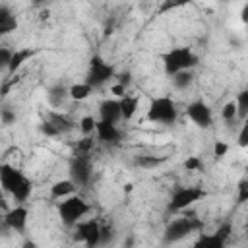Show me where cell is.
Masks as SVG:
<instances>
[{
	"label": "cell",
	"mask_w": 248,
	"mask_h": 248,
	"mask_svg": "<svg viewBox=\"0 0 248 248\" xmlns=\"http://www.w3.org/2000/svg\"><path fill=\"white\" fill-rule=\"evenodd\" d=\"M238 145H240V147H246V145H248V126H246V124L242 126V130H240V134H238Z\"/></svg>",
	"instance_id": "cell-37"
},
{
	"label": "cell",
	"mask_w": 248,
	"mask_h": 248,
	"mask_svg": "<svg viewBox=\"0 0 248 248\" xmlns=\"http://www.w3.org/2000/svg\"><path fill=\"white\" fill-rule=\"evenodd\" d=\"M202 198H205V192L202 188H196V186H182V188H176L170 196V202H169V209L172 211H182L186 207H190L192 203L200 202Z\"/></svg>",
	"instance_id": "cell-7"
},
{
	"label": "cell",
	"mask_w": 248,
	"mask_h": 248,
	"mask_svg": "<svg viewBox=\"0 0 248 248\" xmlns=\"http://www.w3.org/2000/svg\"><path fill=\"white\" fill-rule=\"evenodd\" d=\"M203 225L200 219L196 217H178L174 221L169 223V227L165 229V242H176L186 238L188 234H192L194 231H200Z\"/></svg>",
	"instance_id": "cell-5"
},
{
	"label": "cell",
	"mask_w": 248,
	"mask_h": 248,
	"mask_svg": "<svg viewBox=\"0 0 248 248\" xmlns=\"http://www.w3.org/2000/svg\"><path fill=\"white\" fill-rule=\"evenodd\" d=\"M0 120H2V124L10 126V124L16 122V114H14L10 108H2V110H0Z\"/></svg>",
	"instance_id": "cell-33"
},
{
	"label": "cell",
	"mask_w": 248,
	"mask_h": 248,
	"mask_svg": "<svg viewBox=\"0 0 248 248\" xmlns=\"http://www.w3.org/2000/svg\"><path fill=\"white\" fill-rule=\"evenodd\" d=\"M186 116L200 128H209L211 122H213V116H211V108L203 103V101H194L186 107Z\"/></svg>",
	"instance_id": "cell-9"
},
{
	"label": "cell",
	"mask_w": 248,
	"mask_h": 248,
	"mask_svg": "<svg viewBox=\"0 0 248 248\" xmlns=\"http://www.w3.org/2000/svg\"><path fill=\"white\" fill-rule=\"evenodd\" d=\"M27 215H29V211H27L23 205H16L14 209L6 211V215H4V225H6L8 229H12V231H23L25 225H27Z\"/></svg>",
	"instance_id": "cell-11"
},
{
	"label": "cell",
	"mask_w": 248,
	"mask_h": 248,
	"mask_svg": "<svg viewBox=\"0 0 248 248\" xmlns=\"http://www.w3.org/2000/svg\"><path fill=\"white\" fill-rule=\"evenodd\" d=\"M196 64H198V56L188 46H176L163 54V66L169 76L182 70H192Z\"/></svg>",
	"instance_id": "cell-2"
},
{
	"label": "cell",
	"mask_w": 248,
	"mask_h": 248,
	"mask_svg": "<svg viewBox=\"0 0 248 248\" xmlns=\"http://www.w3.org/2000/svg\"><path fill=\"white\" fill-rule=\"evenodd\" d=\"M91 149H93V140L89 136H85L83 140L78 141L76 145V151L74 153H81V155H91Z\"/></svg>",
	"instance_id": "cell-26"
},
{
	"label": "cell",
	"mask_w": 248,
	"mask_h": 248,
	"mask_svg": "<svg viewBox=\"0 0 248 248\" xmlns=\"http://www.w3.org/2000/svg\"><path fill=\"white\" fill-rule=\"evenodd\" d=\"M76 188H78V186L74 184L72 178H70V180H58V182H54V184L50 186V198H52V200H62V198L74 194Z\"/></svg>",
	"instance_id": "cell-16"
},
{
	"label": "cell",
	"mask_w": 248,
	"mask_h": 248,
	"mask_svg": "<svg viewBox=\"0 0 248 248\" xmlns=\"http://www.w3.org/2000/svg\"><path fill=\"white\" fill-rule=\"evenodd\" d=\"M234 105H236V118L244 120L246 114H248V91H240Z\"/></svg>",
	"instance_id": "cell-24"
},
{
	"label": "cell",
	"mask_w": 248,
	"mask_h": 248,
	"mask_svg": "<svg viewBox=\"0 0 248 248\" xmlns=\"http://www.w3.org/2000/svg\"><path fill=\"white\" fill-rule=\"evenodd\" d=\"M10 58H12V50L6 48V46H0V70H8V64H10Z\"/></svg>",
	"instance_id": "cell-32"
},
{
	"label": "cell",
	"mask_w": 248,
	"mask_h": 248,
	"mask_svg": "<svg viewBox=\"0 0 248 248\" xmlns=\"http://www.w3.org/2000/svg\"><path fill=\"white\" fill-rule=\"evenodd\" d=\"M167 161V157H155V155H138L134 157V165L141 167V169H155L159 165H163Z\"/></svg>",
	"instance_id": "cell-20"
},
{
	"label": "cell",
	"mask_w": 248,
	"mask_h": 248,
	"mask_svg": "<svg viewBox=\"0 0 248 248\" xmlns=\"http://www.w3.org/2000/svg\"><path fill=\"white\" fill-rule=\"evenodd\" d=\"M0 186L8 194H12L14 200L19 202V203H23L29 198L31 188H33L31 180L21 170H17L16 167H12L8 163H2L0 165Z\"/></svg>",
	"instance_id": "cell-1"
},
{
	"label": "cell",
	"mask_w": 248,
	"mask_h": 248,
	"mask_svg": "<svg viewBox=\"0 0 248 248\" xmlns=\"http://www.w3.org/2000/svg\"><path fill=\"white\" fill-rule=\"evenodd\" d=\"M176 118H178V110H176V105L170 97L161 95V97L151 99L149 108H147V120L149 122H159L165 126H170L176 122Z\"/></svg>",
	"instance_id": "cell-3"
},
{
	"label": "cell",
	"mask_w": 248,
	"mask_h": 248,
	"mask_svg": "<svg viewBox=\"0 0 248 248\" xmlns=\"http://www.w3.org/2000/svg\"><path fill=\"white\" fill-rule=\"evenodd\" d=\"M78 238H81L85 242V246L93 248L101 242V225L95 219H87V221H78Z\"/></svg>",
	"instance_id": "cell-10"
},
{
	"label": "cell",
	"mask_w": 248,
	"mask_h": 248,
	"mask_svg": "<svg viewBox=\"0 0 248 248\" xmlns=\"http://www.w3.org/2000/svg\"><path fill=\"white\" fill-rule=\"evenodd\" d=\"M95 118L93 116H83L81 120H79V130L85 134V136H89V134H93L95 132Z\"/></svg>",
	"instance_id": "cell-28"
},
{
	"label": "cell",
	"mask_w": 248,
	"mask_h": 248,
	"mask_svg": "<svg viewBox=\"0 0 248 248\" xmlns=\"http://www.w3.org/2000/svg\"><path fill=\"white\" fill-rule=\"evenodd\" d=\"M248 202V180L246 178H242L240 182H238V196H236V203L240 205V203H246Z\"/></svg>",
	"instance_id": "cell-29"
},
{
	"label": "cell",
	"mask_w": 248,
	"mask_h": 248,
	"mask_svg": "<svg viewBox=\"0 0 248 248\" xmlns=\"http://www.w3.org/2000/svg\"><path fill=\"white\" fill-rule=\"evenodd\" d=\"M246 14H248V6L244 4V6H242V12H240V17H242V21H246Z\"/></svg>",
	"instance_id": "cell-40"
},
{
	"label": "cell",
	"mask_w": 248,
	"mask_h": 248,
	"mask_svg": "<svg viewBox=\"0 0 248 248\" xmlns=\"http://www.w3.org/2000/svg\"><path fill=\"white\" fill-rule=\"evenodd\" d=\"M223 2H227V0H223Z\"/></svg>",
	"instance_id": "cell-42"
},
{
	"label": "cell",
	"mask_w": 248,
	"mask_h": 248,
	"mask_svg": "<svg viewBox=\"0 0 248 248\" xmlns=\"http://www.w3.org/2000/svg\"><path fill=\"white\" fill-rule=\"evenodd\" d=\"M87 211H89V203L79 196L70 194L68 198H62V202L58 203V215L66 225H76Z\"/></svg>",
	"instance_id": "cell-4"
},
{
	"label": "cell",
	"mask_w": 248,
	"mask_h": 248,
	"mask_svg": "<svg viewBox=\"0 0 248 248\" xmlns=\"http://www.w3.org/2000/svg\"><path fill=\"white\" fill-rule=\"evenodd\" d=\"M196 246H207V248H223L225 246V242L213 232V234H203V236H200V240L196 242Z\"/></svg>",
	"instance_id": "cell-25"
},
{
	"label": "cell",
	"mask_w": 248,
	"mask_h": 248,
	"mask_svg": "<svg viewBox=\"0 0 248 248\" xmlns=\"http://www.w3.org/2000/svg\"><path fill=\"white\" fill-rule=\"evenodd\" d=\"M170 78H172L174 87H178V89H186V87L192 83V79H194L192 70H182V72H176V74H172Z\"/></svg>",
	"instance_id": "cell-23"
},
{
	"label": "cell",
	"mask_w": 248,
	"mask_h": 248,
	"mask_svg": "<svg viewBox=\"0 0 248 248\" xmlns=\"http://www.w3.org/2000/svg\"><path fill=\"white\" fill-rule=\"evenodd\" d=\"M70 176H72L76 186L87 184L91 178V157L81 155V153H74V157L70 161Z\"/></svg>",
	"instance_id": "cell-8"
},
{
	"label": "cell",
	"mask_w": 248,
	"mask_h": 248,
	"mask_svg": "<svg viewBox=\"0 0 248 248\" xmlns=\"http://www.w3.org/2000/svg\"><path fill=\"white\" fill-rule=\"evenodd\" d=\"M118 83L120 85H124V87H128V83H130V74L126 72V74H122L120 78H118Z\"/></svg>",
	"instance_id": "cell-39"
},
{
	"label": "cell",
	"mask_w": 248,
	"mask_h": 248,
	"mask_svg": "<svg viewBox=\"0 0 248 248\" xmlns=\"http://www.w3.org/2000/svg\"><path fill=\"white\" fill-rule=\"evenodd\" d=\"M188 4H192V0H161V4L157 8V16H165V14L172 12V10L184 8Z\"/></svg>",
	"instance_id": "cell-22"
},
{
	"label": "cell",
	"mask_w": 248,
	"mask_h": 248,
	"mask_svg": "<svg viewBox=\"0 0 248 248\" xmlns=\"http://www.w3.org/2000/svg\"><path fill=\"white\" fill-rule=\"evenodd\" d=\"M231 231H232V229H231V225H229V223H223V225H221V227L215 231V234H217V236H219V238H221V240L227 244V238H229Z\"/></svg>",
	"instance_id": "cell-34"
},
{
	"label": "cell",
	"mask_w": 248,
	"mask_h": 248,
	"mask_svg": "<svg viewBox=\"0 0 248 248\" xmlns=\"http://www.w3.org/2000/svg\"><path fill=\"white\" fill-rule=\"evenodd\" d=\"M41 132H43V134H46V136H60V132H58V130H56L48 120H45V122L41 124Z\"/></svg>",
	"instance_id": "cell-35"
},
{
	"label": "cell",
	"mask_w": 248,
	"mask_h": 248,
	"mask_svg": "<svg viewBox=\"0 0 248 248\" xmlns=\"http://www.w3.org/2000/svg\"><path fill=\"white\" fill-rule=\"evenodd\" d=\"M16 29H17V17L6 6H0V37L12 33Z\"/></svg>",
	"instance_id": "cell-15"
},
{
	"label": "cell",
	"mask_w": 248,
	"mask_h": 248,
	"mask_svg": "<svg viewBox=\"0 0 248 248\" xmlns=\"http://www.w3.org/2000/svg\"><path fill=\"white\" fill-rule=\"evenodd\" d=\"M45 2H46V0H33V4H35V6H39V4H45Z\"/></svg>",
	"instance_id": "cell-41"
},
{
	"label": "cell",
	"mask_w": 248,
	"mask_h": 248,
	"mask_svg": "<svg viewBox=\"0 0 248 248\" xmlns=\"http://www.w3.org/2000/svg\"><path fill=\"white\" fill-rule=\"evenodd\" d=\"M227 151H229V145H227L225 141L217 140L215 145H213V155H215V159H223V157L227 155Z\"/></svg>",
	"instance_id": "cell-31"
},
{
	"label": "cell",
	"mask_w": 248,
	"mask_h": 248,
	"mask_svg": "<svg viewBox=\"0 0 248 248\" xmlns=\"http://www.w3.org/2000/svg\"><path fill=\"white\" fill-rule=\"evenodd\" d=\"M118 103H120V114H122V118H124V120H130V118L136 114L140 101H138V97L124 93V95L118 99Z\"/></svg>",
	"instance_id": "cell-17"
},
{
	"label": "cell",
	"mask_w": 248,
	"mask_h": 248,
	"mask_svg": "<svg viewBox=\"0 0 248 248\" xmlns=\"http://www.w3.org/2000/svg\"><path fill=\"white\" fill-rule=\"evenodd\" d=\"M35 54V50H31V48H19V50H14L12 52V58H10V64H8V72H10V76H14L31 56Z\"/></svg>",
	"instance_id": "cell-14"
},
{
	"label": "cell",
	"mask_w": 248,
	"mask_h": 248,
	"mask_svg": "<svg viewBox=\"0 0 248 248\" xmlns=\"http://www.w3.org/2000/svg\"><path fill=\"white\" fill-rule=\"evenodd\" d=\"M114 76V68L108 64V62H105L99 54H95V56H91V60H89V70H87V78H85V81L95 89V87H101L105 81H108L110 78Z\"/></svg>",
	"instance_id": "cell-6"
},
{
	"label": "cell",
	"mask_w": 248,
	"mask_h": 248,
	"mask_svg": "<svg viewBox=\"0 0 248 248\" xmlns=\"http://www.w3.org/2000/svg\"><path fill=\"white\" fill-rule=\"evenodd\" d=\"M110 93H114L116 97H122V95L126 93V87H124V85H120V83H114V85L110 87Z\"/></svg>",
	"instance_id": "cell-38"
},
{
	"label": "cell",
	"mask_w": 248,
	"mask_h": 248,
	"mask_svg": "<svg viewBox=\"0 0 248 248\" xmlns=\"http://www.w3.org/2000/svg\"><path fill=\"white\" fill-rule=\"evenodd\" d=\"M91 93H93V87H91L87 81L74 83V85L68 87V97L74 99V101H83V99H87Z\"/></svg>",
	"instance_id": "cell-18"
},
{
	"label": "cell",
	"mask_w": 248,
	"mask_h": 248,
	"mask_svg": "<svg viewBox=\"0 0 248 248\" xmlns=\"http://www.w3.org/2000/svg\"><path fill=\"white\" fill-rule=\"evenodd\" d=\"M221 116H223L225 122H232V120L236 118V105H234V101H229V103L223 107Z\"/></svg>",
	"instance_id": "cell-27"
},
{
	"label": "cell",
	"mask_w": 248,
	"mask_h": 248,
	"mask_svg": "<svg viewBox=\"0 0 248 248\" xmlns=\"http://www.w3.org/2000/svg\"><path fill=\"white\" fill-rule=\"evenodd\" d=\"M99 116H101V120H105V122L116 124V122L122 118V114H120V103H118L116 99H107V101H103V103L99 105Z\"/></svg>",
	"instance_id": "cell-13"
},
{
	"label": "cell",
	"mask_w": 248,
	"mask_h": 248,
	"mask_svg": "<svg viewBox=\"0 0 248 248\" xmlns=\"http://www.w3.org/2000/svg\"><path fill=\"white\" fill-rule=\"evenodd\" d=\"M95 134L105 143H116L120 140V130L116 128V124L105 122V120H97L95 122Z\"/></svg>",
	"instance_id": "cell-12"
},
{
	"label": "cell",
	"mask_w": 248,
	"mask_h": 248,
	"mask_svg": "<svg viewBox=\"0 0 248 248\" xmlns=\"http://www.w3.org/2000/svg\"><path fill=\"white\" fill-rule=\"evenodd\" d=\"M46 120L60 132V134H64V132H70L72 128H74V122L68 118V116H64V114H60V112H48V116H46Z\"/></svg>",
	"instance_id": "cell-19"
},
{
	"label": "cell",
	"mask_w": 248,
	"mask_h": 248,
	"mask_svg": "<svg viewBox=\"0 0 248 248\" xmlns=\"http://www.w3.org/2000/svg\"><path fill=\"white\" fill-rule=\"evenodd\" d=\"M17 81H19V78H17V76H16V78H12V79H8V81L2 85V89H0V97H6V95L10 93V89H12Z\"/></svg>",
	"instance_id": "cell-36"
},
{
	"label": "cell",
	"mask_w": 248,
	"mask_h": 248,
	"mask_svg": "<svg viewBox=\"0 0 248 248\" xmlns=\"http://www.w3.org/2000/svg\"><path fill=\"white\" fill-rule=\"evenodd\" d=\"M184 169H186V170H202V169H203V163L200 161V157L192 155V157H188V159L184 161Z\"/></svg>",
	"instance_id": "cell-30"
},
{
	"label": "cell",
	"mask_w": 248,
	"mask_h": 248,
	"mask_svg": "<svg viewBox=\"0 0 248 248\" xmlns=\"http://www.w3.org/2000/svg\"><path fill=\"white\" fill-rule=\"evenodd\" d=\"M66 95H68V87H64L62 83H58V85H54V87L48 89V103L52 107H60L64 103Z\"/></svg>",
	"instance_id": "cell-21"
}]
</instances>
